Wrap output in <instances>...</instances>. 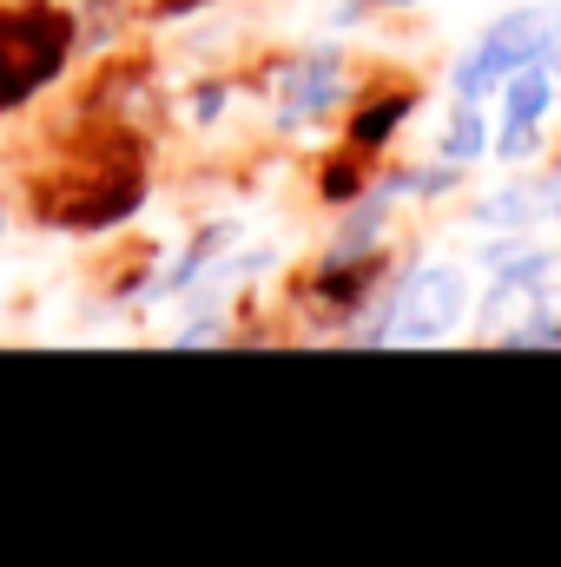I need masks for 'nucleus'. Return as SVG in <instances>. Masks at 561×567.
<instances>
[{"label":"nucleus","mask_w":561,"mask_h":567,"mask_svg":"<svg viewBox=\"0 0 561 567\" xmlns=\"http://www.w3.org/2000/svg\"><path fill=\"white\" fill-rule=\"evenodd\" d=\"M73 27L60 13H20L0 20V100H20L27 86H40L60 60H67Z\"/></svg>","instance_id":"obj_3"},{"label":"nucleus","mask_w":561,"mask_h":567,"mask_svg":"<svg viewBox=\"0 0 561 567\" xmlns=\"http://www.w3.org/2000/svg\"><path fill=\"white\" fill-rule=\"evenodd\" d=\"M442 165L456 172V165H476L482 152H489V126H482V113H476V100H456V113H449V126H442Z\"/></svg>","instance_id":"obj_6"},{"label":"nucleus","mask_w":561,"mask_h":567,"mask_svg":"<svg viewBox=\"0 0 561 567\" xmlns=\"http://www.w3.org/2000/svg\"><path fill=\"white\" fill-rule=\"evenodd\" d=\"M469 317V271L462 265H417L404 290L390 297V343H442Z\"/></svg>","instance_id":"obj_2"},{"label":"nucleus","mask_w":561,"mask_h":567,"mask_svg":"<svg viewBox=\"0 0 561 567\" xmlns=\"http://www.w3.org/2000/svg\"><path fill=\"white\" fill-rule=\"evenodd\" d=\"M549 73H555V86H561V40H555V53H549Z\"/></svg>","instance_id":"obj_10"},{"label":"nucleus","mask_w":561,"mask_h":567,"mask_svg":"<svg viewBox=\"0 0 561 567\" xmlns=\"http://www.w3.org/2000/svg\"><path fill=\"white\" fill-rule=\"evenodd\" d=\"M555 73H549V60H536V66H522V73H509L502 80V120L509 126H542L549 120V106H555Z\"/></svg>","instance_id":"obj_5"},{"label":"nucleus","mask_w":561,"mask_h":567,"mask_svg":"<svg viewBox=\"0 0 561 567\" xmlns=\"http://www.w3.org/2000/svg\"><path fill=\"white\" fill-rule=\"evenodd\" d=\"M0 231H7V218H0Z\"/></svg>","instance_id":"obj_11"},{"label":"nucleus","mask_w":561,"mask_h":567,"mask_svg":"<svg viewBox=\"0 0 561 567\" xmlns=\"http://www.w3.org/2000/svg\"><path fill=\"white\" fill-rule=\"evenodd\" d=\"M561 40V7L555 0H542V7H509L502 20H489L482 33H476V47L456 60V73H449V93L456 100H489V93H502V80L509 73H522V66H536V60H549Z\"/></svg>","instance_id":"obj_1"},{"label":"nucleus","mask_w":561,"mask_h":567,"mask_svg":"<svg viewBox=\"0 0 561 567\" xmlns=\"http://www.w3.org/2000/svg\"><path fill=\"white\" fill-rule=\"evenodd\" d=\"M536 212H549V198H542V192H529V185H509V192H496L476 218H482V225H529Z\"/></svg>","instance_id":"obj_7"},{"label":"nucleus","mask_w":561,"mask_h":567,"mask_svg":"<svg viewBox=\"0 0 561 567\" xmlns=\"http://www.w3.org/2000/svg\"><path fill=\"white\" fill-rule=\"evenodd\" d=\"M542 198H549V218H561V165L549 172V185H542Z\"/></svg>","instance_id":"obj_9"},{"label":"nucleus","mask_w":561,"mask_h":567,"mask_svg":"<svg viewBox=\"0 0 561 567\" xmlns=\"http://www.w3.org/2000/svg\"><path fill=\"white\" fill-rule=\"evenodd\" d=\"M397 120H404V100H390V106L364 113V120H357V140H364V145H377L384 133H390V126H397Z\"/></svg>","instance_id":"obj_8"},{"label":"nucleus","mask_w":561,"mask_h":567,"mask_svg":"<svg viewBox=\"0 0 561 567\" xmlns=\"http://www.w3.org/2000/svg\"><path fill=\"white\" fill-rule=\"evenodd\" d=\"M337 100H344V60L337 53H297V60H284L278 73H272V113H278L284 126L317 120Z\"/></svg>","instance_id":"obj_4"}]
</instances>
